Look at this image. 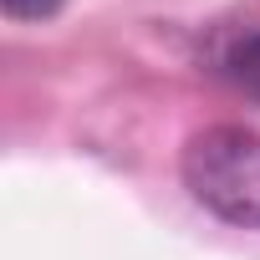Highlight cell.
Returning <instances> with one entry per match:
<instances>
[{
	"label": "cell",
	"instance_id": "obj_2",
	"mask_svg": "<svg viewBox=\"0 0 260 260\" xmlns=\"http://www.w3.org/2000/svg\"><path fill=\"white\" fill-rule=\"evenodd\" d=\"M235 82L250 92V97H260V36H245L240 46H235Z\"/></svg>",
	"mask_w": 260,
	"mask_h": 260
},
{
	"label": "cell",
	"instance_id": "obj_1",
	"mask_svg": "<svg viewBox=\"0 0 260 260\" xmlns=\"http://www.w3.org/2000/svg\"><path fill=\"white\" fill-rule=\"evenodd\" d=\"M184 189L199 209L235 230H260V133L240 122H214L184 143Z\"/></svg>",
	"mask_w": 260,
	"mask_h": 260
},
{
	"label": "cell",
	"instance_id": "obj_3",
	"mask_svg": "<svg viewBox=\"0 0 260 260\" xmlns=\"http://www.w3.org/2000/svg\"><path fill=\"white\" fill-rule=\"evenodd\" d=\"M0 11L11 21H51L61 11V0H0Z\"/></svg>",
	"mask_w": 260,
	"mask_h": 260
}]
</instances>
